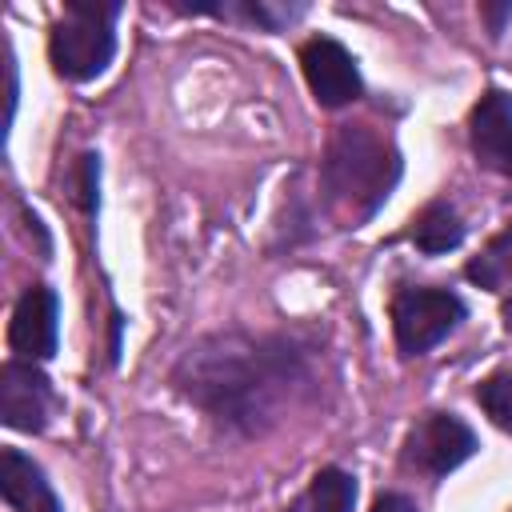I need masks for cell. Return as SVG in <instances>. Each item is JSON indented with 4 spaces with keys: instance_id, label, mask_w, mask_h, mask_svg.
Masks as SVG:
<instances>
[{
    "instance_id": "14",
    "label": "cell",
    "mask_w": 512,
    "mask_h": 512,
    "mask_svg": "<svg viewBox=\"0 0 512 512\" xmlns=\"http://www.w3.org/2000/svg\"><path fill=\"white\" fill-rule=\"evenodd\" d=\"M476 400H480V408L488 412V420L512 436V372L488 376V380L476 388Z\"/></svg>"
},
{
    "instance_id": "8",
    "label": "cell",
    "mask_w": 512,
    "mask_h": 512,
    "mask_svg": "<svg viewBox=\"0 0 512 512\" xmlns=\"http://www.w3.org/2000/svg\"><path fill=\"white\" fill-rule=\"evenodd\" d=\"M60 308H56V292L52 288H28L8 320V344L12 352H20L24 360H48L56 352V332H60Z\"/></svg>"
},
{
    "instance_id": "9",
    "label": "cell",
    "mask_w": 512,
    "mask_h": 512,
    "mask_svg": "<svg viewBox=\"0 0 512 512\" xmlns=\"http://www.w3.org/2000/svg\"><path fill=\"white\" fill-rule=\"evenodd\" d=\"M468 140L484 168L512 176V96L492 88L468 116Z\"/></svg>"
},
{
    "instance_id": "10",
    "label": "cell",
    "mask_w": 512,
    "mask_h": 512,
    "mask_svg": "<svg viewBox=\"0 0 512 512\" xmlns=\"http://www.w3.org/2000/svg\"><path fill=\"white\" fill-rule=\"evenodd\" d=\"M0 492L12 512H60V500L44 480L40 464H32L20 448L0 452Z\"/></svg>"
},
{
    "instance_id": "6",
    "label": "cell",
    "mask_w": 512,
    "mask_h": 512,
    "mask_svg": "<svg viewBox=\"0 0 512 512\" xmlns=\"http://www.w3.org/2000/svg\"><path fill=\"white\" fill-rule=\"evenodd\" d=\"M300 68H304V80L312 88V96L324 104V108H344L360 96V72H356V60L352 52L332 40V36H312L304 40L300 48Z\"/></svg>"
},
{
    "instance_id": "12",
    "label": "cell",
    "mask_w": 512,
    "mask_h": 512,
    "mask_svg": "<svg viewBox=\"0 0 512 512\" xmlns=\"http://www.w3.org/2000/svg\"><path fill=\"white\" fill-rule=\"evenodd\" d=\"M460 240H464V224H460V216H456L448 204H428V208L416 216L412 244H416L420 252L440 256V252H452Z\"/></svg>"
},
{
    "instance_id": "7",
    "label": "cell",
    "mask_w": 512,
    "mask_h": 512,
    "mask_svg": "<svg viewBox=\"0 0 512 512\" xmlns=\"http://www.w3.org/2000/svg\"><path fill=\"white\" fill-rule=\"evenodd\" d=\"M56 408L48 376L32 360H8L0 368V420L20 432H40Z\"/></svg>"
},
{
    "instance_id": "5",
    "label": "cell",
    "mask_w": 512,
    "mask_h": 512,
    "mask_svg": "<svg viewBox=\"0 0 512 512\" xmlns=\"http://www.w3.org/2000/svg\"><path fill=\"white\" fill-rule=\"evenodd\" d=\"M472 452H476V432L452 412H432L408 432L404 464L424 472V476H448Z\"/></svg>"
},
{
    "instance_id": "2",
    "label": "cell",
    "mask_w": 512,
    "mask_h": 512,
    "mask_svg": "<svg viewBox=\"0 0 512 512\" xmlns=\"http://www.w3.org/2000/svg\"><path fill=\"white\" fill-rule=\"evenodd\" d=\"M400 180V152L388 136H380L368 124H340L328 140L320 184L328 212L344 228H360L376 216V208L388 200V192Z\"/></svg>"
},
{
    "instance_id": "11",
    "label": "cell",
    "mask_w": 512,
    "mask_h": 512,
    "mask_svg": "<svg viewBox=\"0 0 512 512\" xmlns=\"http://www.w3.org/2000/svg\"><path fill=\"white\" fill-rule=\"evenodd\" d=\"M352 504H356V480L340 468H320L288 512H352Z\"/></svg>"
},
{
    "instance_id": "17",
    "label": "cell",
    "mask_w": 512,
    "mask_h": 512,
    "mask_svg": "<svg viewBox=\"0 0 512 512\" xmlns=\"http://www.w3.org/2000/svg\"><path fill=\"white\" fill-rule=\"evenodd\" d=\"M480 12L492 20V32H500V28H504V20L512 16V0H504V4H484Z\"/></svg>"
},
{
    "instance_id": "4",
    "label": "cell",
    "mask_w": 512,
    "mask_h": 512,
    "mask_svg": "<svg viewBox=\"0 0 512 512\" xmlns=\"http://www.w3.org/2000/svg\"><path fill=\"white\" fill-rule=\"evenodd\" d=\"M464 320V300L448 288H404L392 300V332L404 356L436 348Z\"/></svg>"
},
{
    "instance_id": "18",
    "label": "cell",
    "mask_w": 512,
    "mask_h": 512,
    "mask_svg": "<svg viewBox=\"0 0 512 512\" xmlns=\"http://www.w3.org/2000/svg\"><path fill=\"white\" fill-rule=\"evenodd\" d=\"M504 316H508V324H512V304H508V308H504Z\"/></svg>"
},
{
    "instance_id": "16",
    "label": "cell",
    "mask_w": 512,
    "mask_h": 512,
    "mask_svg": "<svg viewBox=\"0 0 512 512\" xmlns=\"http://www.w3.org/2000/svg\"><path fill=\"white\" fill-rule=\"evenodd\" d=\"M372 512H420V508H416V500L404 496V492H384V496H376Z\"/></svg>"
},
{
    "instance_id": "3",
    "label": "cell",
    "mask_w": 512,
    "mask_h": 512,
    "mask_svg": "<svg viewBox=\"0 0 512 512\" xmlns=\"http://www.w3.org/2000/svg\"><path fill=\"white\" fill-rule=\"evenodd\" d=\"M120 4H96V0H68L64 16L52 24L48 36V56L52 68L64 80H92L108 68L112 52H116V24Z\"/></svg>"
},
{
    "instance_id": "1",
    "label": "cell",
    "mask_w": 512,
    "mask_h": 512,
    "mask_svg": "<svg viewBox=\"0 0 512 512\" xmlns=\"http://www.w3.org/2000/svg\"><path fill=\"white\" fill-rule=\"evenodd\" d=\"M172 384L212 420L236 432H264L304 384V360L276 336L216 332L184 352Z\"/></svg>"
},
{
    "instance_id": "13",
    "label": "cell",
    "mask_w": 512,
    "mask_h": 512,
    "mask_svg": "<svg viewBox=\"0 0 512 512\" xmlns=\"http://www.w3.org/2000/svg\"><path fill=\"white\" fill-rule=\"evenodd\" d=\"M468 280L480 288H500L512 280V224L488 240V248L468 264Z\"/></svg>"
},
{
    "instance_id": "15",
    "label": "cell",
    "mask_w": 512,
    "mask_h": 512,
    "mask_svg": "<svg viewBox=\"0 0 512 512\" xmlns=\"http://www.w3.org/2000/svg\"><path fill=\"white\" fill-rule=\"evenodd\" d=\"M96 176H100L96 156H80V200H84L88 212L96 208Z\"/></svg>"
}]
</instances>
